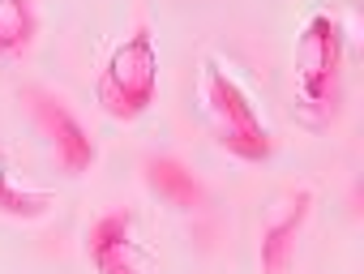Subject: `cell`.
I'll return each instance as SVG.
<instances>
[{"label": "cell", "instance_id": "5", "mask_svg": "<svg viewBox=\"0 0 364 274\" xmlns=\"http://www.w3.org/2000/svg\"><path fill=\"white\" fill-rule=\"evenodd\" d=\"M313 206H317V193L309 185L283 193L266 219H262V240H257V265L262 274H291V261H296V244L313 219Z\"/></svg>", "mask_w": 364, "mask_h": 274}, {"label": "cell", "instance_id": "7", "mask_svg": "<svg viewBox=\"0 0 364 274\" xmlns=\"http://www.w3.org/2000/svg\"><path fill=\"white\" fill-rule=\"evenodd\" d=\"M146 189L167 202L171 210H202L206 206V185L189 163H180L176 155H154L146 159Z\"/></svg>", "mask_w": 364, "mask_h": 274}, {"label": "cell", "instance_id": "9", "mask_svg": "<svg viewBox=\"0 0 364 274\" xmlns=\"http://www.w3.org/2000/svg\"><path fill=\"white\" fill-rule=\"evenodd\" d=\"M39 35L35 0H0V60L22 56Z\"/></svg>", "mask_w": 364, "mask_h": 274}, {"label": "cell", "instance_id": "8", "mask_svg": "<svg viewBox=\"0 0 364 274\" xmlns=\"http://www.w3.org/2000/svg\"><path fill=\"white\" fill-rule=\"evenodd\" d=\"M52 206H56V197H52V193L18 185V176H14V159H9L5 150H0V214L31 223V219L52 214Z\"/></svg>", "mask_w": 364, "mask_h": 274}, {"label": "cell", "instance_id": "4", "mask_svg": "<svg viewBox=\"0 0 364 274\" xmlns=\"http://www.w3.org/2000/svg\"><path fill=\"white\" fill-rule=\"evenodd\" d=\"M22 103L35 116V124L43 128V137L52 142V155H56V163H60L65 176H86L99 163L95 137L86 133V124L69 111V103L60 94H52L43 86H31V90H22Z\"/></svg>", "mask_w": 364, "mask_h": 274}, {"label": "cell", "instance_id": "3", "mask_svg": "<svg viewBox=\"0 0 364 274\" xmlns=\"http://www.w3.org/2000/svg\"><path fill=\"white\" fill-rule=\"evenodd\" d=\"M202 94H206V107L215 116V142L228 155H236L240 163H266L274 155V137L262 124L249 90L219 60H206V69H202Z\"/></svg>", "mask_w": 364, "mask_h": 274}, {"label": "cell", "instance_id": "1", "mask_svg": "<svg viewBox=\"0 0 364 274\" xmlns=\"http://www.w3.org/2000/svg\"><path fill=\"white\" fill-rule=\"evenodd\" d=\"M95 103L120 124L141 120L159 103V48L150 26H133V35H124L107 52L95 77Z\"/></svg>", "mask_w": 364, "mask_h": 274}, {"label": "cell", "instance_id": "2", "mask_svg": "<svg viewBox=\"0 0 364 274\" xmlns=\"http://www.w3.org/2000/svg\"><path fill=\"white\" fill-rule=\"evenodd\" d=\"M347 35L334 13H313L296 35V94L313 120H330L343 103Z\"/></svg>", "mask_w": 364, "mask_h": 274}, {"label": "cell", "instance_id": "6", "mask_svg": "<svg viewBox=\"0 0 364 274\" xmlns=\"http://www.w3.org/2000/svg\"><path fill=\"white\" fill-rule=\"evenodd\" d=\"M86 257L99 274H150V257L137 244V214L107 210L86 231Z\"/></svg>", "mask_w": 364, "mask_h": 274}]
</instances>
